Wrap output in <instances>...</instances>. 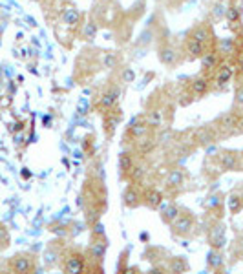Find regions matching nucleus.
I'll return each mask as SVG.
<instances>
[{"instance_id": "obj_1", "label": "nucleus", "mask_w": 243, "mask_h": 274, "mask_svg": "<svg viewBox=\"0 0 243 274\" xmlns=\"http://www.w3.org/2000/svg\"><path fill=\"white\" fill-rule=\"evenodd\" d=\"M86 267H88V256L79 249L66 250L61 260L62 272H70V274L86 272Z\"/></svg>"}, {"instance_id": "obj_2", "label": "nucleus", "mask_w": 243, "mask_h": 274, "mask_svg": "<svg viewBox=\"0 0 243 274\" xmlns=\"http://www.w3.org/2000/svg\"><path fill=\"white\" fill-rule=\"evenodd\" d=\"M6 267L13 274H31L37 270V258L31 252H17L8 260Z\"/></svg>"}, {"instance_id": "obj_3", "label": "nucleus", "mask_w": 243, "mask_h": 274, "mask_svg": "<svg viewBox=\"0 0 243 274\" xmlns=\"http://www.w3.org/2000/svg\"><path fill=\"white\" fill-rule=\"evenodd\" d=\"M119 97H121V90L115 84H110L105 90H101L95 95V101H93V106L95 110L101 112V114H106V112H112L117 108L119 104Z\"/></svg>"}, {"instance_id": "obj_4", "label": "nucleus", "mask_w": 243, "mask_h": 274, "mask_svg": "<svg viewBox=\"0 0 243 274\" xmlns=\"http://www.w3.org/2000/svg\"><path fill=\"white\" fill-rule=\"evenodd\" d=\"M170 232L174 236H179V238H186V236H190L192 231H194L196 227V216L192 214L190 210H181L179 212V216L170 223Z\"/></svg>"}, {"instance_id": "obj_5", "label": "nucleus", "mask_w": 243, "mask_h": 274, "mask_svg": "<svg viewBox=\"0 0 243 274\" xmlns=\"http://www.w3.org/2000/svg\"><path fill=\"white\" fill-rule=\"evenodd\" d=\"M59 19H61V24L64 28H68L70 31H79L84 22V15H81V11L77 10L73 4H66L64 8L61 10V15H59Z\"/></svg>"}, {"instance_id": "obj_6", "label": "nucleus", "mask_w": 243, "mask_h": 274, "mask_svg": "<svg viewBox=\"0 0 243 274\" xmlns=\"http://www.w3.org/2000/svg\"><path fill=\"white\" fill-rule=\"evenodd\" d=\"M234 73H236L234 64L229 63V61H223L221 66L214 72L212 79H210V81H212V86H214L216 90H225V88H229V84L234 79Z\"/></svg>"}, {"instance_id": "obj_7", "label": "nucleus", "mask_w": 243, "mask_h": 274, "mask_svg": "<svg viewBox=\"0 0 243 274\" xmlns=\"http://www.w3.org/2000/svg\"><path fill=\"white\" fill-rule=\"evenodd\" d=\"M152 134V130L148 128L147 121H144V116H137L130 121V125L126 126V132H124V141L134 144L135 141H139L144 135Z\"/></svg>"}, {"instance_id": "obj_8", "label": "nucleus", "mask_w": 243, "mask_h": 274, "mask_svg": "<svg viewBox=\"0 0 243 274\" xmlns=\"http://www.w3.org/2000/svg\"><path fill=\"white\" fill-rule=\"evenodd\" d=\"M185 181H186V176L181 169H172L168 170L167 178H165V188H167V192L170 194V196H177L179 192H183Z\"/></svg>"}, {"instance_id": "obj_9", "label": "nucleus", "mask_w": 243, "mask_h": 274, "mask_svg": "<svg viewBox=\"0 0 243 274\" xmlns=\"http://www.w3.org/2000/svg\"><path fill=\"white\" fill-rule=\"evenodd\" d=\"M201 61V73L203 75H207V77L212 79V75H214V72L218 70L219 66H221V63H223L225 59L219 55V51L216 48L209 49V51L203 55V57L200 59Z\"/></svg>"}, {"instance_id": "obj_10", "label": "nucleus", "mask_w": 243, "mask_h": 274, "mask_svg": "<svg viewBox=\"0 0 243 274\" xmlns=\"http://www.w3.org/2000/svg\"><path fill=\"white\" fill-rule=\"evenodd\" d=\"M216 161L221 172H236L239 169V152L238 150H221Z\"/></svg>"}, {"instance_id": "obj_11", "label": "nucleus", "mask_w": 243, "mask_h": 274, "mask_svg": "<svg viewBox=\"0 0 243 274\" xmlns=\"http://www.w3.org/2000/svg\"><path fill=\"white\" fill-rule=\"evenodd\" d=\"M210 90H212V81H210V77L203 75V73H201V75H196L194 79L188 81V91H190V95L194 97V99L205 97Z\"/></svg>"}, {"instance_id": "obj_12", "label": "nucleus", "mask_w": 243, "mask_h": 274, "mask_svg": "<svg viewBox=\"0 0 243 274\" xmlns=\"http://www.w3.org/2000/svg\"><path fill=\"white\" fill-rule=\"evenodd\" d=\"M225 20L229 28L232 29L234 33H238L241 29V6H239L238 0H232L227 4V11H225Z\"/></svg>"}, {"instance_id": "obj_13", "label": "nucleus", "mask_w": 243, "mask_h": 274, "mask_svg": "<svg viewBox=\"0 0 243 274\" xmlns=\"http://www.w3.org/2000/svg\"><path fill=\"white\" fill-rule=\"evenodd\" d=\"M159 61L167 68H176L183 61V55L172 44H163L159 48Z\"/></svg>"}, {"instance_id": "obj_14", "label": "nucleus", "mask_w": 243, "mask_h": 274, "mask_svg": "<svg viewBox=\"0 0 243 274\" xmlns=\"http://www.w3.org/2000/svg\"><path fill=\"white\" fill-rule=\"evenodd\" d=\"M163 199H165L163 192L154 187L144 188L143 192H141V203H143L144 207L150 208V210H158V208L163 205Z\"/></svg>"}, {"instance_id": "obj_15", "label": "nucleus", "mask_w": 243, "mask_h": 274, "mask_svg": "<svg viewBox=\"0 0 243 274\" xmlns=\"http://www.w3.org/2000/svg\"><path fill=\"white\" fill-rule=\"evenodd\" d=\"M209 243L210 249H223L227 243V229L221 222L214 223L209 229Z\"/></svg>"}, {"instance_id": "obj_16", "label": "nucleus", "mask_w": 243, "mask_h": 274, "mask_svg": "<svg viewBox=\"0 0 243 274\" xmlns=\"http://www.w3.org/2000/svg\"><path fill=\"white\" fill-rule=\"evenodd\" d=\"M119 123H121V112H119V108H115V110L103 114V128H105L106 137H112V135L115 134V128L119 126Z\"/></svg>"}, {"instance_id": "obj_17", "label": "nucleus", "mask_w": 243, "mask_h": 274, "mask_svg": "<svg viewBox=\"0 0 243 274\" xmlns=\"http://www.w3.org/2000/svg\"><path fill=\"white\" fill-rule=\"evenodd\" d=\"M123 205L126 208H137L141 205V192H139L137 185H126L123 190Z\"/></svg>"}, {"instance_id": "obj_18", "label": "nucleus", "mask_w": 243, "mask_h": 274, "mask_svg": "<svg viewBox=\"0 0 243 274\" xmlns=\"http://www.w3.org/2000/svg\"><path fill=\"white\" fill-rule=\"evenodd\" d=\"M216 49L227 61L229 57H234L238 53V42H236V39H219L216 40Z\"/></svg>"}, {"instance_id": "obj_19", "label": "nucleus", "mask_w": 243, "mask_h": 274, "mask_svg": "<svg viewBox=\"0 0 243 274\" xmlns=\"http://www.w3.org/2000/svg\"><path fill=\"white\" fill-rule=\"evenodd\" d=\"M207 267L209 270H214V272H221L225 267V258L221 254V249H210L209 254H207Z\"/></svg>"}, {"instance_id": "obj_20", "label": "nucleus", "mask_w": 243, "mask_h": 274, "mask_svg": "<svg viewBox=\"0 0 243 274\" xmlns=\"http://www.w3.org/2000/svg\"><path fill=\"white\" fill-rule=\"evenodd\" d=\"M158 210H159V216H161L163 223H165V225H170V223L179 216L181 208L177 207L176 203H165V205H161Z\"/></svg>"}, {"instance_id": "obj_21", "label": "nucleus", "mask_w": 243, "mask_h": 274, "mask_svg": "<svg viewBox=\"0 0 243 274\" xmlns=\"http://www.w3.org/2000/svg\"><path fill=\"white\" fill-rule=\"evenodd\" d=\"M154 148H156V141H154V137L150 134L144 135V137H141V139L134 143V152L137 155H143V157L148 154H152Z\"/></svg>"}, {"instance_id": "obj_22", "label": "nucleus", "mask_w": 243, "mask_h": 274, "mask_svg": "<svg viewBox=\"0 0 243 274\" xmlns=\"http://www.w3.org/2000/svg\"><path fill=\"white\" fill-rule=\"evenodd\" d=\"M144 121H147V125L150 130H158V128H161L163 123H165V116H163V110L161 108H154V110H150L144 116Z\"/></svg>"}, {"instance_id": "obj_23", "label": "nucleus", "mask_w": 243, "mask_h": 274, "mask_svg": "<svg viewBox=\"0 0 243 274\" xmlns=\"http://www.w3.org/2000/svg\"><path fill=\"white\" fill-rule=\"evenodd\" d=\"M97 22L95 20H88V22H82L81 29H79V35H81V39L86 40V42H91V40L97 37Z\"/></svg>"}, {"instance_id": "obj_24", "label": "nucleus", "mask_w": 243, "mask_h": 274, "mask_svg": "<svg viewBox=\"0 0 243 274\" xmlns=\"http://www.w3.org/2000/svg\"><path fill=\"white\" fill-rule=\"evenodd\" d=\"M135 159H134V154L132 152H121L119 154V172H121V178H126L128 172L132 170L134 167Z\"/></svg>"}, {"instance_id": "obj_25", "label": "nucleus", "mask_w": 243, "mask_h": 274, "mask_svg": "<svg viewBox=\"0 0 243 274\" xmlns=\"http://www.w3.org/2000/svg\"><path fill=\"white\" fill-rule=\"evenodd\" d=\"M168 270L174 274L188 272V270H190V265H188V261H186L183 256H174V258H170V261H168Z\"/></svg>"}, {"instance_id": "obj_26", "label": "nucleus", "mask_w": 243, "mask_h": 274, "mask_svg": "<svg viewBox=\"0 0 243 274\" xmlns=\"http://www.w3.org/2000/svg\"><path fill=\"white\" fill-rule=\"evenodd\" d=\"M144 174H147V170H144L143 165H139V163H134V167H132V170L128 172V176H126V179H128L132 185H141L144 179Z\"/></svg>"}, {"instance_id": "obj_27", "label": "nucleus", "mask_w": 243, "mask_h": 274, "mask_svg": "<svg viewBox=\"0 0 243 274\" xmlns=\"http://www.w3.org/2000/svg\"><path fill=\"white\" fill-rule=\"evenodd\" d=\"M227 207H229L230 214H239L243 210V194L232 192L227 199Z\"/></svg>"}, {"instance_id": "obj_28", "label": "nucleus", "mask_w": 243, "mask_h": 274, "mask_svg": "<svg viewBox=\"0 0 243 274\" xmlns=\"http://www.w3.org/2000/svg\"><path fill=\"white\" fill-rule=\"evenodd\" d=\"M223 203H225L223 194L216 192V194H210V196H209V199H207V203H205V207H207V210H209V212H214V210L216 212H221Z\"/></svg>"}, {"instance_id": "obj_29", "label": "nucleus", "mask_w": 243, "mask_h": 274, "mask_svg": "<svg viewBox=\"0 0 243 274\" xmlns=\"http://www.w3.org/2000/svg\"><path fill=\"white\" fill-rule=\"evenodd\" d=\"M117 64H119V57L115 53L108 51L103 55V66L105 68H117Z\"/></svg>"}, {"instance_id": "obj_30", "label": "nucleus", "mask_w": 243, "mask_h": 274, "mask_svg": "<svg viewBox=\"0 0 243 274\" xmlns=\"http://www.w3.org/2000/svg\"><path fill=\"white\" fill-rule=\"evenodd\" d=\"M225 11H227V4H225V2H218V4H214V8H212L214 22H218V20L225 19Z\"/></svg>"}, {"instance_id": "obj_31", "label": "nucleus", "mask_w": 243, "mask_h": 274, "mask_svg": "<svg viewBox=\"0 0 243 274\" xmlns=\"http://www.w3.org/2000/svg\"><path fill=\"white\" fill-rule=\"evenodd\" d=\"M236 64H238V72L243 75V53H239L238 59H236Z\"/></svg>"}, {"instance_id": "obj_32", "label": "nucleus", "mask_w": 243, "mask_h": 274, "mask_svg": "<svg viewBox=\"0 0 243 274\" xmlns=\"http://www.w3.org/2000/svg\"><path fill=\"white\" fill-rule=\"evenodd\" d=\"M238 170H241L243 172V152H239V169Z\"/></svg>"}, {"instance_id": "obj_33", "label": "nucleus", "mask_w": 243, "mask_h": 274, "mask_svg": "<svg viewBox=\"0 0 243 274\" xmlns=\"http://www.w3.org/2000/svg\"><path fill=\"white\" fill-rule=\"evenodd\" d=\"M97 4H106V2H110V0H95Z\"/></svg>"}]
</instances>
